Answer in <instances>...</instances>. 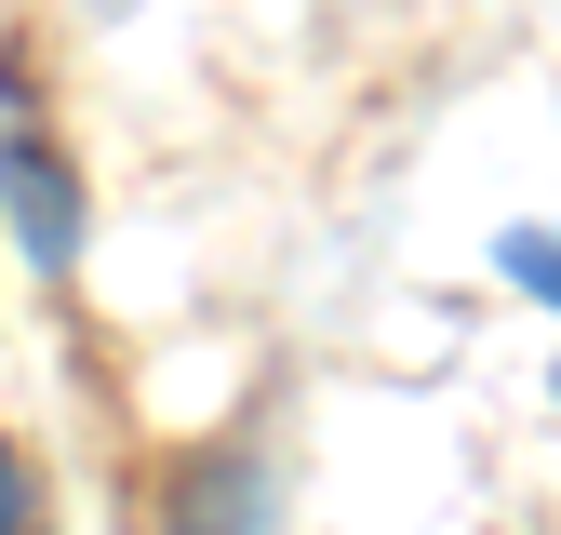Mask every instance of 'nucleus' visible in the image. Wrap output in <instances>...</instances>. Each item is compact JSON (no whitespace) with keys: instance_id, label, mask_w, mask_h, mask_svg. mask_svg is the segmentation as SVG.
I'll return each instance as SVG.
<instances>
[{"instance_id":"2","label":"nucleus","mask_w":561,"mask_h":535,"mask_svg":"<svg viewBox=\"0 0 561 535\" xmlns=\"http://www.w3.org/2000/svg\"><path fill=\"white\" fill-rule=\"evenodd\" d=\"M508 268H522L535 295H561V241H548V228H535V241H508Z\"/></svg>"},{"instance_id":"1","label":"nucleus","mask_w":561,"mask_h":535,"mask_svg":"<svg viewBox=\"0 0 561 535\" xmlns=\"http://www.w3.org/2000/svg\"><path fill=\"white\" fill-rule=\"evenodd\" d=\"M14 201H27V241H41V254H67V174H54L41 148H14Z\"/></svg>"},{"instance_id":"3","label":"nucleus","mask_w":561,"mask_h":535,"mask_svg":"<svg viewBox=\"0 0 561 535\" xmlns=\"http://www.w3.org/2000/svg\"><path fill=\"white\" fill-rule=\"evenodd\" d=\"M27 522V468H14V442H0V535Z\"/></svg>"}]
</instances>
